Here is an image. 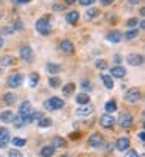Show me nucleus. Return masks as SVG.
Masks as SVG:
<instances>
[{"label": "nucleus", "mask_w": 145, "mask_h": 157, "mask_svg": "<svg viewBox=\"0 0 145 157\" xmlns=\"http://www.w3.org/2000/svg\"><path fill=\"white\" fill-rule=\"evenodd\" d=\"M66 10V5H53V11H64Z\"/></svg>", "instance_id": "nucleus-41"}, {"label": "nucleus", "mask_w": 145, "mask_h": 157, "mask_svg": "<svg viewBox=\"0 0 145 157\" xmlns=\"http://www.w3.org/2000/svg\"><path fill=\"white\" fill-rule=\"evenodd\" d=\"M19 55H20V58H22L23 61H27V62H31V61H33V50H31L30 45H23V47H20Z\"/></svg>", "instance_id": "nucleus-6"}, {"label": "nucleus", "mask_w": 145, "mask_h": 157, "mask_svg": "<svg viewBox=\"0 0 145 157\" xmlns=\"http://www.w3.org/2000/svg\"><path fill=\"white\" fill-rule=\"evenodd\" d=\"M75 101L78 104H89V95L87 94H78L75 97Z\"/></svg>", "instance_id": "nucleus-24"}, {"label": "nucleus", "mask_w": 145, "mask_h": 157, "mask_svg": "<svg viewBox=\"0 0 145 157\" xmlns=\"http://www.w3.org/2000/svg\"><path fill=\"white\" fill-rule=\"evenodd\" d=\"M95 67L97 69H106V61L105 59H99V61H95Z\"/></svg>", "instance_id": "nucleus-36"}, {"label": "nucleus", "mask_w": 145, "mask_h": 157, "mask_svg": "<svg viewBox=\"0 0 145 157\" xmlns=\"http://www.w3.org/2000/svg\"><path fill=\"white\" fill-rule=\"evenodd\" d=\"M3 47V39H2V36H0V48Z\"/></svg>", "instance_id": "nucleus-51"}, {"label": "nucleus", "mask_w": 145, "mask_h": 157, "mask_svg": "<svg viewBox=\"0 0 145 157\" xmlns=\"http://www.w3.org/2000/svg\"><path fill=\"white\" fill-rule=\"evenodd\" d=\"M125 157H139V154H137V151H133V149H131V151H128V152H127V155H125Z\"/></svg>", "instance_id": "nucleus-43"}, {"label": "nucleus", "mask_w": 145, "mask_h": 157, "mask_svg": "<svg viewBox=\"0 0 145 157\" xmlns=\"http://www.w3.org/2000/svg\"><path fill=\"white\" fill-rule=\"evenodd\" d=\"M13 117H14L13 110H5V112H2V114H0V120H2L3 123H10V121H13Z\"/></svg>", "instance_id": "nucleus-21"}, {"label": "nucleus", "mask_w": 145, "mask_h": 157, "mask_svg": "<svg viewBox=\"0 0 145 157\" xmlns=\"http://www.w3.org/2000/svg\"><path fill=\"white\" fill-rule=\"evenodd\" d=\"M70 139H72V140H75V139H80V134H78V132H75V134H70Z\"/></svg>", "instance_id": "nucleus-47"}, {"label": "nucleus", "mask_w": 145, "mask_h": 157, "mask_svg": "<svg viewBox=\"0 0 145 157\" xmlns=\"http://www.w3.org/2000/svg\"><path fill=\"white\" fill-rule=\"evenodd\" d=\"M95 2V0H80V5H83V6H89V5H92Z\"/></svg>", "instance_id": "nucleus-40"}, {"label": "nucleus", "mask_w": 145, "mask_h": 157, "mask_svg": "<svg viewBox=\"0 0 145 157\" xmlns=\"http://www.w3.org/2000/svg\"><path fill=\"white\" fill-rule=\"evenodd\" d=\"M115 148L119 151H127L130 148V139L128 137H120L117 140V143H115Z\"/></svg>", "instance_id": "nucleus-12"}, {"label": "nucleus", "mask_w": 145, "mask_h": 157, "mask_svg": "<svg viewBox=\"0 0 145 157\" xmlns=\"http://www.w3.org/2000/svg\"><path fill=\"white\" fill-rule=\"evenodd\" d=\"M39 82V75L38 73H31L30 75V87H36Z\"/></svg>", "instance_id": "nucleus-32"}, {"label": "nucleus", "mask_w": 145, "mask_h": 157, "mask_svg": "<svg viewBox=\"0 0 145 157\" xmlns=\"http://www.w3.org/2000/svg\"><path fill=\"white\" fill-rule=\"evenodd\" d=\"M92 110H94V107H92L91 104H84V106H81V107L77 109V114L83 117V115H89V114H92Z\"/></svg>", "instance_id": "nucleus-17"}, {"label": "nucleus", "mask_w": 145, "mask_h": 157, "mask_svg": "<svg viewBox=\"0 0 145 157\" xmlns=\"http://www.w3.org/2000/svg\"><path fill=\"white\" fill-rule=\"evenodd\" d=\"M8 157H23V155H22L20 151H17V149H11V151L8 152Z\"/></svg>", "instance_id": "nucleus-38"}, {"label": "nucleus", "mask_w": 145, "mask_h": 157, "mask_svg": "<svg viewBox=\"0 0 145 157\" xmlns=\"http://www.w3.org/2000/svg\"><path fill=\"white\" fill-rule=\"evenodd\" d=\"M78 19H80V14H78V11H69L67 13V16H66V20L69 22V24H77L78 22Z\"/></svg>", "instance_id": "nucleus-16"}, {"label": "nucleus", "mask_w": 145, "mask_h": 157, "mask_svg": "<svg viewBox=\"0 0 145 157\" xmlns=\"http://www.w3.org/2000/svg\"><path fill=\"white\" fill-rule=\"evenodd\" d=\"M31 112H33V109H31V103H30V101H23V103L19 106V115H22L23 118L28 120V117L31 115ZM28 123H30V121H28Z\"/></svg>", "instance_id": "nucleus-3"}, {"label": "nucleus", "mask_w": 145, "mask_h": 157, "mask_svg": "<svg viewBox=\"0 0 145 157\" xmlns=\"http://www.w3.org/2000/svg\"><path fill=\"white\" fill-rule=\"evenodd\" d=\"M127 25H128V27H136V25H137V19H130V20L127 22Z\"/></svg>", "instance_id": "nucleus-42"}, {"label": "nucleus", "mask_w": 145, "mask_h": 157, "mask_svg": "<svg viewBox=\"0 0 145 157\" xmlns=\"http://www.w3.org/2000/svg\"><path fill=\"white\" fill-rule=\"evenodd\" d=\"M14 31H16V30H14L13 25L3 27V28H0V36H6V34H11V33H14Z\"/></svg>", "instance_id": "nucleus-30"}, {"label": "nucleus", "mask_w": 145, "mask_h": 157, "mask_svg": "<svg viewBox=\"0 0 145 157\" xmlns=\"http://www.w3.org/2000/svg\"><path fill=\"white\" fill-rule=\"evenodd\" d=\"M61 157H70V155H69V154H62Z\"/></svg>", "instance_id": "nucleus-52"}, {"label": "nucleus", "mask_w": 145, "mask_h": 157, "mask_svg": "<svg viewBox=\"0 0 145 157\" xmlns=\"http://www.w3.org/2000/svg\"><path fill=\"white\" fill-rule=\"evenodd\" d=\"M38 124H39L41 128H50V126H52V120H50V118H44V117H42V118L38 121Z\"/></svg>", "instance_id": "nucleus-31"}, {"label": "nucleus", "mask_w": 145, "mask_h": 157, "mask_svg": "<svg viewBox=\"0 0 145 157\" xmlns=\"http://www.w3.org/2000/svg\"><path fill=\"white\" fill-rule=\"evenodd\" d=\"M11 142H13L14 146H25L27 145V140L25 139H19V137H14Z\"/></svg>", "instance_id": "nucleus-34"}, {"label": "nucleus", "mask_w": 145, "mask_h": 157, "mask_svg": "<svg viewBox=\"0 0 145 157\" xmlns=\"http://www.w3.org/2000/svg\"><path fill=\"white\" fill-rule=\"evenodd\" d=\"M125 98H127V101H128V103H136V101H139V100H140V90H139L137 87H131L130 90L127 92Z\"/></svg>", "instance_id": "nucleus-5"}, {"label": "nucleus", "mask_w": 145, "mask_h": 157, "mask_svg": "<svg viewBox=\"0 0 145 157\" xmlns=\"http://www.w3.org/2000/svg\"><path fill=\"white\" fill-rule=\"evenodd\" d=\"M53 154H55V148L52 145H47V146H44L41 149V155L42 157H52Z\"/></svg>", "instance_id": "nucleus-20"}, {"label": "nucleus", "mask_w": 145, "mask_h": 157, "mask_svg": "<svg viewBox=\"0 0 145 157\" xmlns=\"http://www.w3.org/2000/svg\"><path fill=\"white\" fill-rule=\"evenodd\" d=\"M137 34H139L137 28H136V30H131V31L125 33V39H136V37H137Z\"/></svg>", "instance_id": "nucleus-35"}, {"label": "nucleus", "mask_w": 145, "mask_h": 157, "mask_svg": "<svg viewBox=\"0 0 145 157\" xmlns=\"http://www.w3.org/2000/svg\"><path fill=\"white\" fill-rule=\"evenodd\" d=\"M47 70L50 72V73H53V75H56V73H59V72H61V67H59L58 64L48 62V64H47Z\"/></svg>", "instance_id": "nucleus-25"}, {"label": "nucleus", "mask_w": 145, "mask_h": 157, "mask_svg": "<svg viewBox=\"0 0 145 157\" xmlns=\"http://www.w3.org/2000/svg\"><path fill=\"white\" fill-rule=\"evenodd\" d=\"M22 79H23V76H22L20 73H13V75H10V76H8L6 84H8V87L16 89V87H19V86L22 84Z\"/></svg>", "instance_id": "nucleus-4"}, {"label": "nucleus", "mask_w": 145, "mask_h": 157, "mask_svg": "<svg viewBox=\"0 0 145 157\" xmlns=\"http://www.w3.org/2000/svg\"><path fill=\"white\" fill-rule=\"evenodd\" d=\"M64 106V100L58 98V97H52V98H48L45 103H44V107L47 110H58Z\"/></svg>", "instance_id": "nucleus-2"}, {"label": "nucleus", "mask_w": 145, "mask_h": 157, "mask_svg": "<svg viewBox=\"0 0 145 157\" xmlns=\"http://www.w3.org/2000/svg\"><path fill=\"white\" fill-rule=\"evenodd\" d=\"M97 16H99V10H97V8H89V10L86 11V14H84L86 20H91V19H94V17H97Z\"/></svg>", "instance_id": "nucleus-27"}, {"label": "nucleus", "mask_w": 145, "mask_h": 157, "mask_svg": "<svg viewBox=\"0 0 145 157\" xmlns=\"http://www.w3.org/2000/svg\"><path fill=\"white\" fill-rule=\"evenodd\" d=\"M11 25L14 27V30H22V28H23V24H22V20H20V19H17L14 24H11Z\"/></svg>", "instance_id": "nucleus-39"}, {"label": "nucleus", "mask_w": 145, "mask_h": 157, "mask_svg": "<svg viewBox=\"0 0 145 157\" xmlns=\"http://www.w3.org/2000/svg\"><path fill=\"white\" fill-rule=\"evenodd\" d=\"M13 62H14V58H13V56L5 55V56L0 58V67H8V65H11Z\"/></svg>", "instance_id": "nucleus-22"}, {"label": "nucleus", "mask_w": 145, "mask_h": 157, "mask_svg": "<svg viewBox=\"0 0 145 157\" xmlns=\"http://www.w3.org/2000/svg\"><path fill=\"white\" fill-rule=\"evenodd\" d=\"M127 62H128L130 65H133V67L142 65V64H143V56H142V55H136V53L128 55V56H127Z\"/></svg>", "instance_id": "nucleus-9"}, {"label": "nucleus", "mask_w": 145, "mask_h": 157, "mask_svg": "<svg viewBox=\"0 0 145 157\" xmlns=\"http://www.w3.org/2000/svg\"><path fill=\"white\" fill-rule=\"evenodd\" d=\"M3 98H5V103H6V104H14L17 97H16L14 94H5V97H3Z\"/></svg>", "instance_id": "nucleus-33"}, {"label": "nucleus", "mask_w": 145, "mask_h": 157, "mask_svg": "<svg viewBox=\"0 0 145 157\" xmlns=\"http://www.w3.org/2000/svg\"><path fill=\"white\" fill-rule=\"evenodd\" d=\"M114 123H115V120H114V117L109 115V114H105V115H102V118H100V124H102L103 128H112Z\"/></svg>", "instance_id": "nucleus-11"}, {"label": "nucleus", "mask_w": 145, "mask_h": 157, "mask_svg": "<svg viewBox=\"0 0 145 157\" xmlns=\"http://www.w3.org/2000/svg\"><path fill=\"white\" fill-rule=\"evenodd\" d=\"M74 90H75V84L74 82H69V84L62 86V95H66V97H69L70 94H74Z\"/></svg>", "instance_id": "nucleus-23"}, {"label": "nucleus", "mask_w": 145, "mask_h": 157, "mask_svg": "<svg viewBox=\"0 0 145 157\" xmlns=\"http://www.w3.org/2000/svg\"><path fill=\"white\" fill-rule=\"evenodd\" d=\"M10 140V131L6 128H0V148H5Z\"/></svg>", "instance_id": "nucleus-10"}, {"label": "nucleus", "mask_w": 145, "mask_h": 157, "mask_svg": "<svg viewBox=\"0 0 145 157\" xmlns=\"http://www.w3.org/2000/svg\"><path fill=\"white\" fill-rule=\"evenodd\" d=\"M119 123H120V126H122V128H130L134 121H133L131 114L125 112V114H120V117H119Z\"/></svg>", "instance_id": "nucleus-8"}, {"label": "nucleus", "mask_w": 145, "mask_h": 157, "mask_svg": "<svg viewBox=\"0 0 145 157\" xmlns=\"http://www.w3.org/2000/svg\"><path fill=\"white\" fill-rule=\"evenodd\" d=\"M139 140H140V142H143V131H140V132H139Z\"/></svg>", "instance_id": "nucleus-49"}, {"label": "nucleus", "mask_w": 145, "mask_h": 157, "mask_svg": "<svg viewBox=\"0 0 145 157\" xmlns=\"http://www.w3.org/2000/svg\"><path fill=\"white\" fill-rule=\"evenodd\" d=\"M28 2H31V0H14V3H17V5H23V3H28Z\"/></svg>", "instance_id": "nucleus-46"}, {"label": "nucleus", "mask_w": 145, "mask_h": 157, "mask_svg": "<svg viewBox=\"0 0 145 157\" xmlns=\"http://www.w3.org/2000/svg\"><path fill=\"white\" fill-rule=\"evenodd\" d=\"M27 123H28V120L23 118L22 115H14V117H13V124H14V128H22L23 124H27Z\"/></svg>", "instance_id": "nucleus-18"}, {"label": "nucleus", "mask_w": 145, "mask_h": 157, "mask_svg": "<svg viewBox=\"0 0 145 157\" xmlns=\"http://www.w3.org/2000/svg\"><path fill=\"white\" fill-rule=\"evenodd\" d=\"M81 87H83V90H87V92H91L92 89H94L92 84H91L89 81H83V82H81Z\"/></svg>", "instance_id": "nucleus-37"}, {"label": "nucleus", "mask_w": 145, "mask_h": 157, "mask_svg": "<svg viewBox=\"0 0 145 157\" xmlns=\"http://www.w3.org/2000/svg\"><path fill=\"white\" fill-rule=\"evenodd\" d=\"M100 78H102V81H103V84H105V87H106V89H112V87H114V81H112L111 75L102 73V75H100Z\"/></svg>", "instance_id": "nucleus-19"}, {"label": "nucleus", "mask_w": 145, "mask_h": 157, "mask_svg": "<svg viewBox=\"0 0 145 157\" xmlns=\"http://www.w3.org/2000/svg\"><path fill=\"white\" fill-rule=\"evenodd\" d=\"M34 28L39 34L42 36H47L48 33H50L52 30V25H50V20H48V17H41L36 20V24H34Z\"/></svg>", "instance_id": "nucleus-1"}, {"label": "nucleus", "mask_w": 145, "mask_h": 157, "mask_svg": "<svg viewBox=\"0 0 145 157\" xmlns=\"http://www.w3.org/2000/svg\"><path fill=\"white\" fill-rule=\"evenodd\" d=\"M122 33L120 31H111V33H108V36H106V40H109V42H112V44H117V42H120L122 40Z\"/></svg>", "instance_id": "nucleus-14"}, {"label": "nucleus", "mask_w": 145, "mask_h": 157, "mask_svg": "<svg viewBox=\"0 0 145 157\" xmlns=\"http://www.w3.org/2000/svg\"><path fill=\"white\" fill-rule=\"evenodd\" d=\"M128 2L131 3V5H137V3H140L142 0H128Z\"/></svg>", "instance_id": "nucleus-48"}, {"label": "nucleus", "mask_w": 145, "mask_h": 157, "mask_svg": "<svg viewBox=\"0 0 145 157\" xmlns=\"http://www.w3.org/2000/svg\"><path fill=\"white\" fill-rule=\"evenodd\" d=\"M48 86L53 87V89H56V87L61 86V79H59L58 76H50V78H48Z\"/></svg>", "instance_id": "nucleus-29"}, {"label": "nucleus", "mask_w": 145, "mask_h": 157, "mask_svg": "<svg viewBox=\"0 0 145 157\" xmlns=\"http://www.w3.org/2000/svg\"><path fill=\"white\" fill-rule=\"evenodd\" d=\"M105 110L108 112V114H111V112H114V110H117V103H115L114 100H111V101H108V103L105 104Z\"/></svg>", "instance_id": "nucleus-28"}, {"label": "nucleus", "mask_w": 145, "mask_h": 157, "mask_svg": "<svg viewBox=\"0 0 145 157\" xmlns=\"http://www.w3.org/2000/svg\"><path fill=\"white\" fill-rule=\"evenodd\" d=\"M112 2H115V0H100V3H102V5H105V6H108V5H111Z\"/></svg>", "instance_id": "nucleus-44"}, {"label": "nucleus", "mask_w": 145, "mask_h": 157, "mask_svg": "<svg viewBox=\"0 0 145 157\" xmlns=\"http://www.w3.org/2000/svg\"><path fill=\"white\" fill-rule=\"evenodd\" d=\"M75 2H77V0H66L67 5H72V3H75Z\"/></svg>", "instance_id": "nucleus-50"}, {"label": "nucleus", "mask_w": 145, "mask_h": 157, "mask_svg": "<svg viewBox=\"0 0 145 157\" xmlns=\"http://www.w3.org/2000/svg\"><path fill=\"white\" fill-rule=\"evenodd\" d=\"M59 50L62 53H72V52H74V44H72L70 40H67V39H64L59 44Z\"/></svg>", "instance_id": "nucleus-13"}, {"label": "nucleus", "mask_w": 145, "mask_h": 157, "mask_svg": "<svg viewBox=\"0 0 145 157\" xmlns=\"http://www.w3.org/2000/svg\"><path fill=\"white\" fill-rule=\"evenodd\" d=\"M114 62H115V64H120V62H122V56L115 55V56H114Z\"/></svg>", "instance_id": "nucleus-45"}, {"label": "nucleus", "mask_w": 145, "mask_h": 157, "mask_svg": "<svg viewBox=\"0 0 145 157\" xmlns=\"http://www.w3.org/2000/svg\"><path fill=\"white\" fill-rule=\"evenodd\" d=\"M52 146L56 149V148H62V146H66V140H62L61 137H53V140H52Z\"/></svg>", "instance_id": "nucleus-26"}, {"label": "nucleus", "mask_w": 145, "mask_h": 157, "mask_svg": "<svg viewBox=\"0 0 145 157\" xmlns=\"http://www.w3.org/2000/svg\"><path fill=\"white\" fill-rule=\"evenodd\" d=\"M127 73V70L123 69V67H114V69H111V78H123Z\"/></svg>", "instance_id": "nucleus-15"}, {"label": "nucleus", "mask_w": 145, "mask_h": 157, "mask_svg": "<svg viewBox=\"0 0 145 157\" xmlns=\"http://www.w3.org/2000/svg\"><path fill=\"white\" fill-rule=\"evenodd\" d=\"M87 145L89 146H92V148H100L102 145H103V137L100 136V134H92V136L89 137V140H87Z\"/></svg>", "instance_id": "nucleus-7"}]
</instances>
